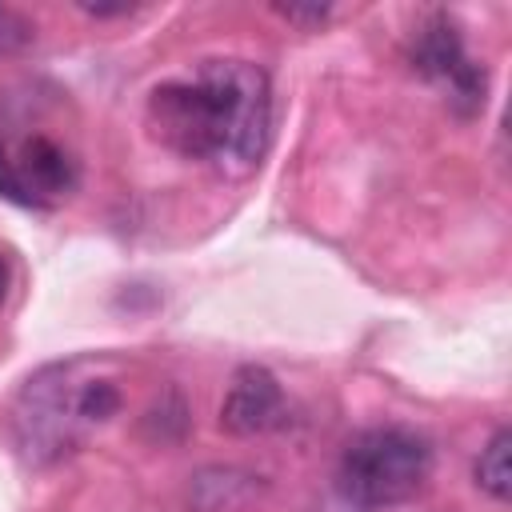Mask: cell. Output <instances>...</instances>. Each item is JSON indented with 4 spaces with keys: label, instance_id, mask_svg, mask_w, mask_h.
Masks as SVG:
<instances>
[{
    "label": "cell",
    "instance_id": "obj_1",
    "mask_svg": "<svg viewBox=\"0 0 512 512\" xmlns=\"http://www.w3.org/2000/svg\"><path fill=\"white\" fill-rule=\"evenodd\" d=\"M152 136L220 176H248L272 136V84L252 60H200L192 76L164 80L148 96Z\"/></svg>",
    "mask_w": 512,
    "mask_h": 512
},
{
    "label": "cell",
    "instance_id": "obj_2",
    "mask_svg": "<svg viewBox=\"0 0 512 512\" xmlns=\"http://www.w3.org/2000/svg\"><path fill=\"white\" fill-rule=\"evenodd\" d=\"M116 356H68L36 368L8 408V440L24 468H52L80 452L124 404Z\"/></svg>",
    "mask_w": 512,
    "mask_h": 512
},
{
    "label": "cell",
    "instance_id": "obj_3",
    "mask_svg": "<svg viewBox=\"0 0 512 512\" xmlns=\"http://www.w3.org/2000/svg\"><path fill=\"white\" fill-rule=\"evenodd\" d=\"M432 476V444L408 424H372L356 432L336 464V492L356 512H380L412 500Z\"/></svg>",
    "mask_w": 512,
    "mask_h": 512
},
{
    "label": "cell",
    "instance_id": "obj_4",
    "mask_svg": "<svg viewBox=\"0 0 512 512\" xmlns=\"http://www.w3.org/2000/svg\"><path fill=\"white\" fill-rule=\"evenodd\" d=\"M412 68L444 92V100L456 116H476L484 108L488 76L468 56L460 24L448 12H432L428 20H420V28L412 36Z\"/></svg>",
    "mask_w": 512,
    "mask_h": 512
},
{
    "label": "cell",
    "instance_id": "obj_5",
    "mask_svg": "<svg viewBox=\"0 0 512 512\" xmlns=\"http://www.w3.org/2000/svg\"><path fill=\"white\" fill-rule=\"evenodd\" d=\"M80 168L64 144L52 136H0V196L20 208H48L72 196Z\"/></svg>",
    "mask_w": 512,
    "mask_h": 512
},
{
    "label": "cell",
    "instance_id": "obj_6",
    "mask_svg": "<svg viewBox=\"0 0 512 512\" xmlns=\"http://www.w3.org/2000/svg\"><path fill=\"white\" fill-rule=\"evenodd\" d=\"M288 416L284 388L264 364H244L236 368L224 404H220V428L232 436H264L280 428Z\"/></svg>",
    "mask_w": 512,
    "mask_h": 512
},
{
    "label": "cell",
    "instance_id": "obj_7",
    "mask_svg": "<svg viewBox=\"0 0 512 512\" xmlns=\"http://www.w3.org/2000/svg\"><path fill=\"white\" fill-rule=\"evenodd\" d=\"M256 492V480L236 468H204L192 480V504L196 512H232Z\"/></svg>",
    "mask_w": 512,
    "mask_h": 512
},
{
    "label": "cell",
    "instance_id": "obj_8",
    "mask_svg": "<svg viewBox=\"0 0 512 512\" xmlns=\"http://www.w3.org/2000/svg\"><path fill=\"white\" fill-rule=\"evenodd\" d=\"M508 444H512V432H508V428H496V432L488 436V444L480 448L476 468H472L476 488H480L484 496L500 500V504L512 496V464H508Z\"/></svg>",
    "mask_w": 512,
    "mask_h": 512
},
{
    "label": "cell",
    "instance_id": "obj_9",
    "mask_svg": "<svg viewBox=\"0 0 512 512\" xmlns=\"http://www.w3.org/2000/svg\"><path fill=\"white\" fill-rule=\"evenodd\" d=\"M32 40H36V24H32L24 12L0 4V56H16V52H24Z\"/></svg>",
    "mask_w": 512,
    "mask_h": 512
},
{
    "label": "cell",
    "instance_id": "obj_10",
    "mask_svg": "<svg viewBox=\"0 0 512 512\" xmlns=\"http://www.w3.org/2000/svg\"><path fill=\"white\" fill-rule=\"evenodd\" d=\"M284 20H300V24H324L328 20V8H296V4H288V8H276Z\"/></svg>",
    "mask_w": 512,
    "mask_h": 512
},
{
    "label": "cell",
    "instance_id": "obj_11",
    "mask_svg": "<svg viewBox=\"0 0 512 512\" xmlns=\"http://www.w3.org/2000/svg\"><path fill=\"white\" fill-rule=\"evenodd\" d=\"M8 284H12V272H8V260L0 256V304H4V296H8Z\"/></svg>",
    "mask_w": 512,
    "mask_h": 512
}]
</instances>
